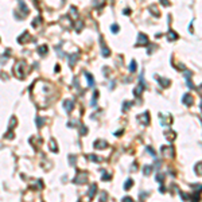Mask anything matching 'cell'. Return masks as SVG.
<instances>
[{"instance_id":"obj_1","label":"cell","mask_w":202,"mask_h":202,"mask_svg":"<svg viewBox=\"0 0 202 202\" xmlns=\"http://www.w3.org/2000/svg\"><path fill=\"white\" fill-rule=\"evenodd\" d=\"M144 174H146V175H148V174L151 173V167H150V166H147V167H144Z\"/></svg>"},{"instance_id":"obj_4","label":"cell","mask_w":202,"mask_h":202,"mask_svg":"<svg viewBox=\"0 0 202 202\" xmlns=\"http://www.w3.org/2000/svg\"><path fill=\"white\" fill-rule=\"evenodd\" d=\"M131 70H132V72H133V70H136V63H135V62L131 63Z\"/></svg>"},{"instance_id":"obj_5","label":"cell","mask_w":202,"mask_h":202,"mask_svg":"<svg viewBox=\"0 0 202 202\" xmlns=\"http://www.w3.org/2000/svg\"><path fill=\"white\" fill-rule=\"evenodd\" d=\"M201 108H202V104H201Z\"/></svg>"},{"instance_id":"obj_2","label":"cell","mask_w":202,"mask_h":202,"mask_svg":"<svg viewBox=\"0 0 202 202\" xmlns=\"http://www.w3.org/2000/svg\"><path fill=\"white\" fill-rule=\"evenodd\" d=\"M131 185H132V181H131V179H128V181L125 182V186H124V189L128 190V189H129V186H131Z\"/></svg>"},{"instance_id":"obj_3","label":"cell","mask_w":202,"mask_h":202,"mask_svg":"<svg viewBox=\"0 0 202 202\" xmlns=\"http://www.w3.org/2000/svg\"><path fill=\"white\" fill-rule=\"evenodd\" d=\"M123 202H133V201H132L129 197H124L123 198Z\"/></svg>"}]
</instances>
